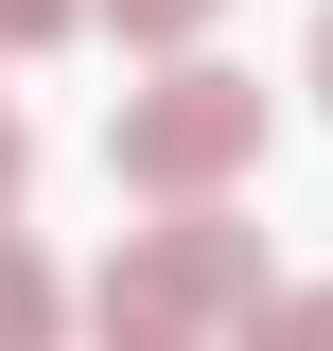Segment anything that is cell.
Listing matches in <instances>:
<instances>
[{"label": "cell", "instance_id": "1", "mask_svg": "<svg viewBox=\"0 0 333 351\" xmlns=\"http://www.w3.org/2000/svg\"><path fill=\"white\" fill-rule=\"evenodd\" d=\"M246 158H263V88H246V71H193V53H175L158 88L106 106V176L158 193V211H228V176H246Z\"/></svg>", "mask_w": 333, "mask_h": 351}, {"label": "cell", "instance_id": "2", "mask_svg": "<svg viewBox=\"0 0 333 351\" xmlns=\"http://www.w3.org/2000/svg\"><path fill=\"white\" fill-rule=\"evenodd\" d=\"M106 299L175 316V334H210V316H263V228H228V211H158V228H123Z\"/></svg>", "mask_w": 333, "mask_h": 351}, {"label": "cell", "instance_id": "3", "mask_svg": "<svg viewBox=\"0 0 333 351\" xmlns=\"http://www.w3.org/2000/svg\"><path fill=\"white\" fill-rule=\"evenodd\" d=\"M53 334H71V299H53V263L0 228V351H53Z\"/></svg>", "mask_w": 333, "mask_h": 351}, {"label": "cell", "instance_id": "4", "mask_svg": "<svg viewBox=\"0 0 333 351\" xmlns=\"http://www.w3.org/2000/svg\"><path fill=\"white\" fill-rule=\"evenodd\" d=\"M228 351H333V281H263V316H228Z\"/></svg>", "mask_w": 333, "mask_h": 351}, {"label": "cell", "instance_id": "5", "mask_svg": "<svg viewBox=\"0 0 333 351\" xmlns=\"http://www.w3.org/2000/svg\"><path fill=\"white\" fill-rule=\"evenodd\" d=\"M88 18H106V36H123V53H193L210 18H228V0H88Z\"/></svg>", "mask_w": 333, "mask_h": 351}, {"label": "cell", "instance_id": "6", "mask_svg": "<svg viewBox=\"0 0 333 351\" xmlns=\"http://www.w3.org/2000/svg\"><path fill=\"white\" fill-rule=\"evenodd\" d=\"M88 351H210V334H175V316H140V299H88Z\"/></svg>", "mask_w": 333, "mask_h": 351}, {"label": "cell", "instance_id": "7", "mask_svg": "<svg viewBox=\"0 0 333 351\" xmlns=\"http://www.w3.org/2000/svg\"><path fill=\"white\" fill-rule=\"evenodd\" d=\"M71 18H88V0H0V53H53Z\"/></svg>", "mask_w": 333, "mask_h": 351}, {"label": "cell", "instance_id": "8", "mask_svg": "<svg viewBox=\"0 0 333 351\" xmlns=\"http://www.w3.org/2000/svg\"><path fill=\"white\" fill-rule=\"evenodd\" d=\"M18 193H36V123L0 106V228H18Z\"/></svg>", "mask_w": 333, "mask_h": 351}, {"label": "cell", "instance_id": "9", "mask_svg": "<svg viewBox=\"0 0 333 351\" xmlns=\"http://www.w3.org/2000/svg\"><path fill=\"white\" fill-rule=\"evenodd\" d=\"M298 88H316V106H333V0H316V36H298Z\"/></svg>", "mask_w": 333, "mask_h": 351}]
</instances>
